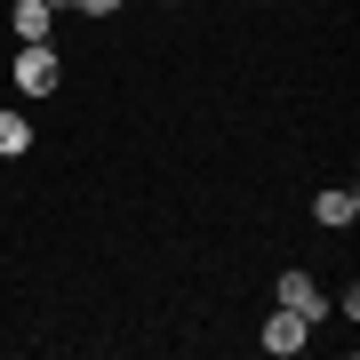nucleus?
Instances as JSON below:
<instances>
[{
  "label": "nucleus",
  "instance_id": "1",
  "mask_svg": "<svg viewBox=\"0 0 360 360\" xmlns=\"http://www.w3.org/2000/svg\"><path fill=\"white\" fill-rule=\"evenodd\" d=\"M8 80H16V96H25V104L56 96V89H65V56H56V40H16V65H8Z\"/></svg>",
  "mask_w": 360,
  "mask_h": 360
},
{
  "label": "nucleus",
  "instance_id": "2",
  "mask_svg": "<svg viewBox=\"0 0 360 360\" xmlns=\"http://www.w3.org/2000/svg\"><path fill=\"white\" fill-rule=\"evenodd\" d=\"M272 304H281V312H296V321H312V328H321V321H328V288H321V281H312V272H304V264H288V272H281V281H272Z\"/></svg>",
  "mask_w": 360,
  "mask_h": 360
},
{
  "label": "nucleus",
  "instance_id": "3",
  "mask_svg": "<svg viewBox=\"0 0 360 360\" xmlns=\"http://www.w3.org/2000/svg\"><path fill=\"white\" fill-rule=\"evenodd\" d=\"M257 345H264L272 360H296V352L312 345V321H296V312H281V304H272V321H264V336H257Z\"/></svg>",
  "mask_w": 360,
  "mask_h": 360
},
{
  "label": "nucleus",
  "instance_id": "4",
  "mask_svg": "<svg viewBox=\"0 0 360 360\" xmlns=\"http://www.w3.org/2000/svg\"><path fill=\"white\" fill-rule=\"evenodd\" d=\"M312 224H328V232H352V224H360V193H352V184H328V193L312 200Z\"/></svg>",
  "mask_w": 360,
  "mask_h": 360
},
{
  "label": "nucleus",
  "instance_id": "5",
  "mask_svg": "<svg viewBox=\"0 0 360 360\" xmlns=\"http://www.w3.org/2000/svg\"><path fill=\"white\" fill-rule=\"evenodd\" d=\"M32 144H40V136H32V120H25V104H0V160H25Z\"/></svg>",
  "mask_w": 360,
  "mask_h": 360
},
{
  "label": "nucleus",
  "instance_id": "6",
  "mask_svg": "<svg viewBox=\"0 0 360 360\" xmlns=\"http://www.w3.org/2000/svg\"><path fill=\"white\" fill-rule=\"evenodd\" d=\"M8 25H16V40H49L56 32V8H49V0H16Z\"/></svg>",
  "mask_w": 360,
  "mask_h": 360
},
{
  "label": "nucleus",
  "instance_id": "7",
  "mask_svg": "<svg viewBox=\"0 0 360 360\" xmlns=\"http://www.w3.org/2000/svg\"><path fill=\"white\" fill-rule=\"evenodd\" d=\"M120 0H56V16H112Z\"/></svg>",
  "mask_w": 360,
  "mask_h": 360
},
{
  "label": "nucleus",
  "instance_id": "8",
  "mask_svg": "<svg viewBox=\"0 0 360 360\" xmlns=\"http://www.w3.org/2000/svg\"><path fill=\"white\" fill-rule=\"evenodd\" d=\"M160 8H184V0H160Z\"/></svg>",
  "mask_w": 360,
  "mask_h": 360
},
{
  "label": "nucleus",
  "instance_id": "9",
  "mask_svg": "<svg viewBox=\"0 0 360 360\" xmlns=\"http://www.w3.org/2000/svg\"><path fill=\"white\" fill-rule=\"evenodd\" d=\"M49 8H56V0H49Z\"/></svg>",
  "mask_w": 360,
  "mask_h": 360
}]
</instances>
